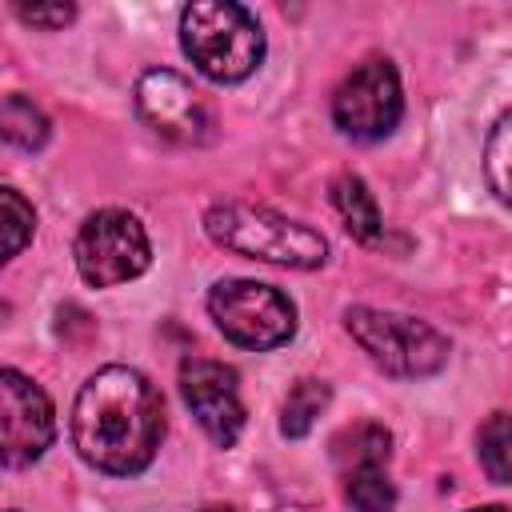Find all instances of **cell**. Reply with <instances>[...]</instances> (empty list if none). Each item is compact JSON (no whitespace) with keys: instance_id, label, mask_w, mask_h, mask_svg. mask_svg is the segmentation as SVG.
<instances>
[{"instance_id":"44dd1931","label":"cell","mask_w":512,"mask_h":512,"mask_svg":"<svg viewBox=\"0 0 512 512\" xmlns=\"http://www.w3.org/2000/svg\"><path fill=\"white\" fill-rule=\"evenodd\" d=\"M204 512H232V508H204Z\"/></svg>"},{"instance_id":"d6986e66","label":"cell","mask_w":512,"mask_h":512,"mask_svg":"<svg viewBox=\"0 0 512 512\" xmlns=\"http://www.w3.org/2000/svg\"><path fill=\"white\" fill-rule=\"evenodd\" d=\"M12 12L24 24H32V28H64V24L76 20V8L72 4H16Z\"/></svg>"},{"instance_id":"7c38bea8","label":"cell","mask_w":512,"mask_h":512,"mask_svg":"<svg viewBox=\"0 0 512 512\" xmlns=\"http://www.w3.org/2000/svg\"><path fill=\"white\" fill-rule=\"evenodd\" d=\"M388 456H392V436L384 424H352L344 428L336 440H332V460L340 472H352V468H388Z\"/></svg>"},{"instance_id":"277c9868","label":"cell","mask_w":512,"mask_h":512,"mask_svg":"<svg viewBox=\"0 0 512 512\" xmlns=\"http://www.w3.org/2000/svg\"><path fill=\"white\" fill-rule=\"evenodd\" d=\"M348 336L368 352V360L400 380H420L436 376L448 364V336L436 332L428 320L404 316V312H384V308H348L344 312Z\"/></svg>"},{"instance_id":"8fae6325","label":"cell","mask_w":512,"mask_h":512,"mask_svg":"<svg viewBox=\"0 0 512 512\" xmlns=\"http://www.w3.org/2000/svg\"><path fill=\"white\" fill-rule=\"evenodd\" d=\"M332 208L340 212L344 228H348L356 240H364V244H372V240L384 232L376 196L368 192V184H364L356 172H340V176L332 180Z\"/></svg>"},{"instance_id":"9a60e30c","label":"cell","mask_w":512,"mask_h":512,"mask_svg":"<svg viewBox=\"0 0 512 512\" xmlns=\"http://www.w3.org/2000/svg\"><path fill=\"white\" fill-rule=\"evenodd\" d=\"M344 500L352 512H392L396 508V484L388 468H352L340 472Z\"/></svg>"},{"instance_id":"8992f818","label":"cell","mask_w":512,"mask_h":512,"mask_svg":"<svg viewBox=\"0 0 512 512\" xmlns=\"http://www.w3.org/2000/svg\"><path fill=\"white\" fill-rule=\"evenodd\" d=\"M76 272L92 288H116L136 280L152 264V244L144 224L124 208H100L92 212L72 244Z\"/></svg>"},{"instance_id":"5bb4252c","label":"cell","mask_w":512,"mask_h":512,"mask_svg":"<svg viewBox=\"0 0 512 512\" xmlns=\"http://www.w3.org/2000/svg\"><path fill=\"white\" fill-rule=\"evenodd\" d=\"M476 460L496 484H512V412H492L476 432Z\"/></svg>"},{"instance_id":"6da1fadb","label":"cell","mask_w":512,"mask_h":512,"mask_svg":"<svg viewBox=\"0 0 512 512\" xmlns=\"http://www.w3.org/2000/svg\"><path fill=\"white\" fill-rule=\"evenodd\" d=\"M160 440L164 400L144 372L108 364L80 384L72 404V444L84 464L108 476H136L152 464Z\"/></svg>"},{"instance_id":"3957f363","label":"cell","mask_w":512,"mask_h":512,"mask_svg":"<svg viewBox=\"0 0 512 512\" xmlns=\"http://www.w3.org/2000/svg\"><path fill=\"white\" fill-rule=\"evenodd\" d=\"M180 48L216 84L248 80L264 60V32L244 4L196 0L180 12Z\"/></svg>"},{"instance_id":"ba28073f","label":"cell","mask_w":512,"mask_h":512,"mask_svg":"<svg viewBox=\"0 0 512 512\" xmlns=\"http://www.w3.org/2000/svg\"><path fill=\"white\" fill-rule=\"evenodd\" d=\"M136 112L160 140H172V144H204L212 136V112L200 88L172 68L140 72Z\"/></svg>"},{"instance_id":"e0dca14e","label":"cell","mask_w":512,"mask_h":512,"mask_svg":"<svg viewBox=\"0 0 512 512\" xmlns=\"http://www.w3.org/2000/svg\"><path fill=\"white\" fill-rule=\"evenodd\" d=\"M484 176H488L496 200L512 208V108L488 132V144H484Z\"/></svg>"},{"instance_id":"7a4b0ae2","label":"cell","mask_w":512,"mask_h":512,"mask_svg":"<svg viewBox=\"0 0 512 512\" xmlns=\"http://www.w3.org/2000/svg\"><path fill=\"white\" fill-rule=\"evenodd\" d=\"M204 232H208L212 244H220L236 256L296 268V272H312L328 260V240L316 228H308L300 220H288V216H280L264 204L224 200V204L208 208Z\"/></svg>"},{"instance_id":"52a82bcc","label":"cell","mask_w":512,"mask_h":512,"mask_svg":"<svg viewBox=\"0 0 512 512\" xmlns=\"http://www.w3.org/2000/svg\"><path fill=\"white\" fill-rule=\"evenodd\" d=\"M400 116H404V88L392 60L384 56L356 64L332 92V120L352 140H364V144L384 140L396 132Z\"/></svg>"},{"instance_id":"30bf717a","label":"cell","mask_w":512,"mask_h":512,"mask_svg":"<svg viewBox=\"0 0 512 512\" xmlns=\"http://www.w3.org/2000/svg\"><path fill=\"white\" fill-rule=\"evenodd\" d=\"M0 424H4V464L24 468L44 456V448L56 436V412L52 400L36 380H28L16 368L0 372Z\"/></svg>"},{"instance_id":"5b68a950","label":"cell","mask_w":512,"mask_h":512,"mask_svg":"<svg viewBox=\"0 0 512 512\" xmlns=\"http://www.w3.org/2000/svg\"><path fill=\"white\" fill-rule=\"evenodd\" d=\"M212 324L240 348L272 352L296 336V304L260 280H220L208 292Z\"/></svg>"},{"instance_id":"4fadbf2b","label":"cell","mask_w":512,"mask_h":512,"mask_svg":"<svg viewBox=\"0 0 512 512\" xmlns=\"http://www.w3.org/2000/svg\"><path fill=\"white\" fill-rule=\"evenodd\" d=\"M328 400H332V388L324 380H316V376L296 380L284 396V408H280V436H288V440L308 436L316 416L328 408Z\"/></svg>"},{"instance_id":"2e32d148","label":"cell","mask_w":512,"mask_h":512,"mask_svg":"<svg viewBox=\"0 0 512 512\" xmlns=\"http://www.w3.org/2000/svg\"><path fill=\"white\" fill-rule=\"evenodd\" d=\"M0 128H4V140L16 144V148H28L36 152L44 140H48V116L20 92L4 96V108H0Z\"/></svg>"},{"instance_id":"7402d4cb","label":"cell","mask_w":512,"mask_h":512,"mask_svg":"<svg viewBox=\"0 0 512 512\" xmlns=\"http://www.w3.org/2000/svg\"><path fill=\"white\" fill-rule=\"evenodd\" d=\"M8 512H16V508H8Z\"/></svg>"},{"instance_id":"ac0fdd59","label":"cell","mask_w":512,"mask_h":512,"mask_svg":"<svg viewBox=\"0 0 512 512\" xmlns=\"http://www.w3.org/2000/svg\"><path fill=\"white\" fill-rule=\"evenodd\" d=\"M0 216H4V260L20 256V248L36 232V212L16 188H0Z\"/></svg>"},{"instance_id":"ffe728a7","label":"cell","mask_w":512,"mask_h":512,"mask_svg":"<svg viewBox=\"0 0 512 512\" xmlns=\"http://www.w3.org/2000/svg\"><path fill=\"white\" fill-rule=\"evenodd\" d=\"M472 512H508V508H500V504H488V508H472Z\"/></svg>"},{"instance_id":"9c48e42d","label":"cell","mask_w":512,"mask_h":512,"mask_svg":"<svg viewBox=\"0 0 512 512\" xmlns=\"http://www.w3.org/2000/svg\"><path fill=\"white\" fill-rule=\"evenodd\" d=\"M180 396L204 436L220 448H232L244 432V400H240V380L236 368L204 356H188L180 364Z\"/></svg>"}]
</instances>
